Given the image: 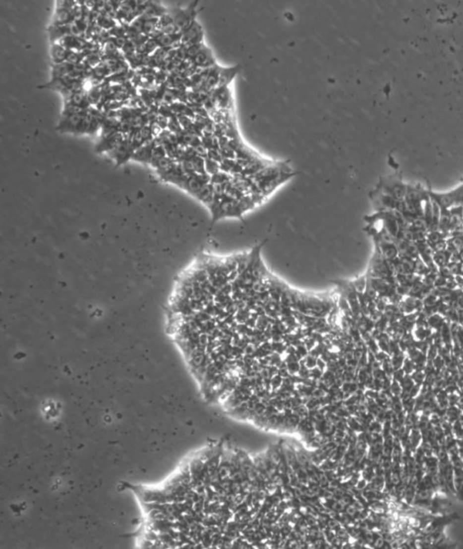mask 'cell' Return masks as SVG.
I'll list each match as a JSON object with an SVG mask.
<instances>
[{
  "instance_id": "6da1fadb",
  "label": "cell",
  "mask_w": 463,
  "mask_h": 549,
  "mask_svg": "<svg viewBox=\"0 0 463 549\" xmlns=\"http://www.w3.org/2000/svg\"><path fill=\"white\" fill-rule=\"evenodd\" d=\"M197 2L191 3L185 8H175L170 11L176 28L180 34L185 32L196 21Z\"/></svg>"
},
{
  "instance_id": "7a4b0ae2",
  "label": "cell",
  "mask_w": 463,
  "mask_h": 549,
  "mask_svg": "<svg viewBox=\"0 0 463 549\" xmlns=\"http://www.w3.org/2000/svg\"><path fill=\"white\" fill-rule=\"evenodd\" d=\"M203 30L200 25L195 21L185 32L181 35V46L190 47L203 43Z\"/></svg>"
},
{
  "instance_id": "3957f363",
  "label": "cell",
  "mask_w": 463,
  "mask_h": 549,
  "mask_svg": "<svg viewBox=\"0 0 463 549\" xmlns=\"http://www.w3.org/2000/svg\"><path fill=\"white\" fill-rule=\"evenodd\" d=\"M84 115H73L68 117H62L59 121V124L57 125V131L62 133L79 135Z\"/></svg>"
},
{
  "instance_id": "277c9868",
  "label": "cell",
  "mask_w": 463,
  "mask_h": 549,
  "mask_svg": "<svg viewBox=\"0 0 463 549\" xmlns=\"http://www.w3.org/2000/svg\"><path fill=\"white\" fill-rule=\"evenodd\" d=\"M133 153L134 151L130 147L128 137H126V139H124L118 147H116L114 150L109 152L108 154L113 159L115 160L116 165L119 166L120 164H124L127 161L131 159Z\"/></svg>"
},
{
  "instance_id": "5b68a950",
  "label": "cell",
  "mask_w": 463,
  "mask_h": 549,
  "mask_svg": "<svg viewBox=\"0 0 463 549\" xmlns=\"http://www.w3.org/2000/svg\"><path fill=\"white\" fill-rule=\"evenodd\" d=\"M125 139L126 136L119 132H116L106 138H102L100 143L95 147V151L97 153H109L118 147Z\"/></svg>"
},
{
  "instance_id": "8992f818",
  "label": "cell",
  "mask_w": 463,
  "mask_h": 549,
  "mask_svg": "<svg viewBox=\"0 0 463 549\" xmlns=\"http://www.w3.org/2000/svg\"><path fill=\"white\" fill-rule=\"evenodd\" d=\"M192 62L195 66L203 69H208L216 65L211 50L208 49L205 45L202 47L200 51L196 54V56L192 60Z\"/></svg>"
},
{
  "instance_id": "52a82bcc",
  "label": "cell",
  "mask_w": 463,
  "mask_h": 549,
  "mask_svg": "<svg viewBox=\"0 0 463 549\" xmlns=\"http://www.w3.org/2000/svg\"><path fill=\"white\" fill-rule=\"evenodd\" d=\"M155 145H156V139L150 141L149 143L142 145L139 149L134 151L131 159L142 164H150L152 150L154 149Z\"/></svg>"
},
{
  "instance_id": "ba28073f",
  "label": "cell",
  "mask_w": 463,
  "mask_h": 549,
  "mask_svg": "<svg viewBox=\"0 0 463 549\" xmlns=\"http://www.w3.org/2000/svg\"><path fill=\"white\" fill-rule=\"evenodd\" d=\"M398 307L404 314H409L418 311H422V307H423L422 299L405 296L402 298L401 302L398 304Z\"/></svg>"
},
{
  "instance_id": "9c48e42d",
  "label": "cell",
  "mask_w": 463,
  "mask_h": 549,
  "mask_svg": "<svg viewBox=\"0 0 463 549\" xmlns=\"http://www.w3.org/2000/svg\"><path fill=\"white\" fill-rule=\"evenodd\" d=\"M73 9V8H72ZM69 8H57L53 17L51 24L58 26L70 25L74 21L73 11Z\"/></svg>"
},
{
  "instance_id": "30bf717a",
  "label": "cell",
  "mask_w": 463,
  "mask_h": 549,
  "mask_svg": "<svg viewBox=\"0 0 463 549\" xmlns=\"http://www.w3.org/2000/svg\"><path fill=\"white\" fill-rule=\"evenodd\" d=\"M48 32H49V38H50L52 44L61 41L62 38H64L65 36H71L69 25L58 26V25L51 24V26L48 29Z\"/></svg>"
},
{
  "instance_id": "8fae6325",
  "label": "cell",
  "mask_w": 463,
  "mask_h": 549,
  "mask_svg": "<svg viewBox=\"0 0 463 549\" xmlns=\"http://www.w3.org/2000/svg\"><path fill=\"white\" fill-rule=\"evenodd\" d=\"M69 50L62 47L59 43L52 44L50 55L53 64H59L66 62L67 55Z\"/></svg>"
},
{
  "instance_id": "7c38bea8",
  "label": "cell",
  "mask_w": 463,
  "mask_h": 549,
  "mask_svg": "<svg viewBox=\"0 0 463 549\" xmlns=\"http://www.w3.org/2000/svg\"><path fill=\"white\" fill-rule=\"evenodd\" d=\"M241 66L232 67V68H221L219 71V84L218 87H228L229 83L232 81L233 77L240 71Z\"/></svg>"
},
{
  "instance_id": "4fadbf2b",
  "label": "cell",
  "mask_w": 463,
  "mask_h": 549,
  "mask_svg": "<svg viewBox=\"0 0 463 549\" xmlns=\"http://www.w3.org/2000/svg\"><path fill=\"white\" fill-rule=\"evenodd\" d=\"M168 13H169V10L165 8L164 6L159 5L157 3H154V2H148L147 1L142 15L149 16V17H153V18H160L161 16H165L166 14H168Z\"/></svg>"
},
{
  "instance_id": "5bb4252c",
  "label": "cell",
  "mask_w": 463,
  "mask_h": 549,
  "mask_svg": "<svg viewBox=\"0 0 463 549\" xmlns=\"http://www.w3.org/2000/svg\"><path fill=\"white\" fill-rule=\"evenodd\" d=\"M74 69V65L68 62H62L59 64H53L52 67V80L63 79Z\"/></svg>"
},
{
  "instance_id": "9a60e30c",
  "label": "cell",
  "mask_w": 463,
  "mask_h": 549,
  "mask_svg": "<svg viewBox=\"0 0 463 549\" xmlns=\"http://www.w3.org/2000/svg\"><path fill=\"white\" fill-rule=\"evenodd\" d=\"M450 257H451V253L447 250H444V251L434 252L432 259L436 267L438 268H441V267H447L448 264L450 263Z\"/></svg>"
},
{
  "instance_id": "2e32d148",
  "label": "cell",
  "mask_w": 463,
  "mask_h": 549,
  "mask_svg": "<svg viewBox=\"0 0 463 549\" xmlns=\"http://www.w3.org/2000/svg\"><path fill=\"white\" fill-rule=\"evenodd\" d=\"M96 24L102 29L107 30V31L113 29L114 27L117 26L116 22L112 16H109L107 15H104V14H101V16H99L98 19L96 21Z\"/></svg>"
},
{
  "instance_id": "e0dca14e",
  "label": "cell",
  "mask_w": 463,
  "mask_h": 549,
  "mask_svg": "<svg viewBox=\"0 0 463 549\" xmlns=\"http://www.w3.org/2000/svg\"><path fill=\"white\" fill-rule=\"evenodd\" d=\"M427 323L428 325H430L432 328L435 329L437 332H440L445 323L444 316L441 313H433L431 316L428 317Z\"/></svg>"
},
{
  "instance_id": "ac0fdd59",
  "label": "cell",
  "mask_w": 463,
  "mask_h": 549,
  "mask_svg": "<svg viewBox=\"0 0 463 549\" xmlns=\"http://www.w3.org/2000/svg\"><path fill=\"white\" fill-rule=\"evenodd\" d=\"M167 151H166L164 146L161 144H158L156 142L154 149L152 150V155H151V162H150V165L152 166L153 164H156L159 160L167 156Z\"/></svg>"
},
{
  "instance_id": "d6986e66",
  "label": "cell",
  "mask_w": 463,
  "mask_h": 549,
  "mask_svg": "<svg viewBox=\"0 0 463 549\" xmlns=\"http://www.w3.org/2000/svg\"><path fill=\"white\" fill-rule=\"evenodd\" d=\"M168 130H170L171 133L175 134V135H179L182 133L184 130L181 127L180 123L178 121V119L176 118V116H173L171 118H169V125H168Z\"/></svg>"
},
{
  "instance_id": "ffe728a7",
  "label": "cell",
  "mask_w": 463,
  "mask_h": 549,
  "mask_svg": "<svg viewBox=\"0 0 463 549\" xmlns=\"http://www.w3.org/2000/svg\"><path fill=\"white\" fill-rule=\"evenodd\" d=\"M220 169V165L218 164V162L214 161V160L210 159V158H206V172L207 175H214L217 174Z\"/></svg>"
},
{
  "instance_id": "44dd1931",
  "label": "cell",
  "mask_w": 463,
  "mask_h": 549,
  "mask_svg": "<svg viewBox=\"0 0 463 549\" xmlns=\"http://www.w3.org/2000/svg\"><path fill=\"white\" fill-rule=\"evenodd\" d=\"M456 301H457V303H458L459 311H460V310H463V291L462 292V294L459 296V298H457Z\"/></svg>"
}]
</instances>
